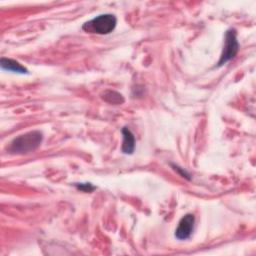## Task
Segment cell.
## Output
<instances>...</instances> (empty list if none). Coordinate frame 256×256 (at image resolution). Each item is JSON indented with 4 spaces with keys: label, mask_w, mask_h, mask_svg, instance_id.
Segmentation results:
<instances>
[{
    "label": "cell",
    "mask_w": 256,
    "mask_h": 256,
    "mask_svg": "<svg viewBox=\"0 0 256 256\" xmlns=\"http://www.w3.org/2000/svg\"><path fill=\"white\" fill-rule=\"evenodd\" d=\"M43 140V134L39 130L29 131L15 137L7 147L11 154H26L35 151Z\"/></svg>",
    "instance_id": "cell-1"
},
{
    "label": "cell",
    "mask_w": 256,
    "mask_h": 256,
    "mask_svg": "<svg viewBox=\"0 0 256 256\" xmlns=\"http://www.w3.org/2000/svg\"><path fill=\"white\" fill-rule=\"evenodd\" d=\"M117 24V19L113 14H101L83 24L82 29L87 33L106 35L111 33Z\"/></svg>",
    "instance_id": "cell-2"
},
{
    "label": "cell",
    "mask_w": 256,
    "mask_h": 256,
    "mask_svg": "<svg viewBox=\"0 0 256 256\" xmlns=\"http://www.w3.org/2000/svg\"><path fill=\"white\" fill-rule=\"evenodd\" d=\"M239 50V43L237 40V33L235 29H229L225 34L224 40V47L223 51L220 55V59L217 63V67H220L226 64L228 61L233 59Z\"/></svg>",
    "instance_id": "cell-3"
},
{
    "label": "cell",
    "mask_w": 256,
    "mask_h": 256,
    "mask_svg": "<svg viewBox=\"0 0 256 256\" xmlns=\"http://www.w3.org/2000/svg\"><path fill=\"white\" fill-rule=\"evenodd\" d=\"M195 217L193 214L188 213L181 218L178 223V227L175 230V237L178 240L188 239L194 230Z\"/></svg>",
    "instance_id": "cell-4"
},
{
    "label": "cell",
    "mask_w": 256,
    "mask_h": 256,
    "mask_svg": "<svg viewBox=\"0 0 256 256\" xmlns=\"http://www.w3.org/2000/svg\"><path fill=\"white\" fill-rule=\"evenodd\" d=\"M122 136H123V141H122V146L121 150L124 154H132L135 150V137L133 133L129 128L124 127L122 129Z\"/></svg>",
    "instance_id": "cell-5"
},
{
    "label": "cell",
    "mask_w": 256,
    "mask_h": 256,
    "mask_svg": "<svg viewBox=\"0 0 256 256\" xmlns=\"http://www.w3.org/2000/svg\"><path fill=\"white\" fill-rule=\"evenodd\" d=\"M0 66L3 70H7L13 73H19V74H27L28 70L27 68H25L23 65H21L19 62L16 60L10 59V58H5L2 57L0 60Z\"/></svg>",
    "instance_id": "cell-6"
},
{
    "label": "cell",
    "mask_w": 256,
    "mask_h": 256,
    "mask_svg": "<svg viewBox=\"0 0 256 256\" xmlns=\"http://www.w3.org/2000/svg\"><path fill=\"white\" fill-rule=\"evenodd\" d=\"M102 98H103L110 104H121L124 102V98L122 97L121 94H119L118 92H115V91H110V90L104 92V94L102 95Z\"/></svg>",
    "instance_id": "cell-7"
},
{
    "label": "cell",
    "mask_w": 256,
    "mask_h": 256,
    "mask_svg": "<svg viewBox=\"0 0 256 256\" xmlns=\"http://www.w3.org/2000/svg\"><path fill=\"white\" fill-rule=\"evenodd\" d=\"M74 185L78 190L83 191L85 193H90L96 189V187L94 185H92L91 183H75Z\"/></svg>",
    "instance_id": "cell-8"
},
{
    "label": "cell",
    "mask_w": 256,
    "mask_h": 256,
    "mask_svg": "<svg viewBox=\"0 0 256 256\" xmlns=\"http://www.w3.org/2000/svg\"><path fill=\"white\" fill-rule=\"evenodd\" d=\"M173 167H174V169L175 170H177L179 173H180L181 174V176H183V177H185V178H187V179H190V175L184 170V169H182V168H180V167H178L177 165H172Z\"/></svg>",
    "instance_id": "cell-9"
}]
</instances>
